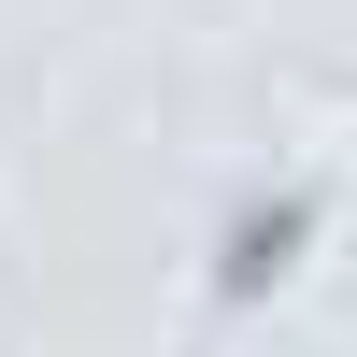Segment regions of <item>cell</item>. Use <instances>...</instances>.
Segmentation results:
<instances>
[{
    "label": "cell",
    "instance_id": "1",
    "mask_svg": "<svg viewBox=\"0 0 357 357\" xmlns=\"http://www.w3.org/2000/svg\"><path fill=\"white\" fill-rule=\"evenodd\" d=\"M301 229H314L301 200H272V215H257V229H229V257H215V286H272V272H286V243H301Z\"/></svg>",
    "mask_w": 357,
    "mask_h": 357
}]
</instances>
